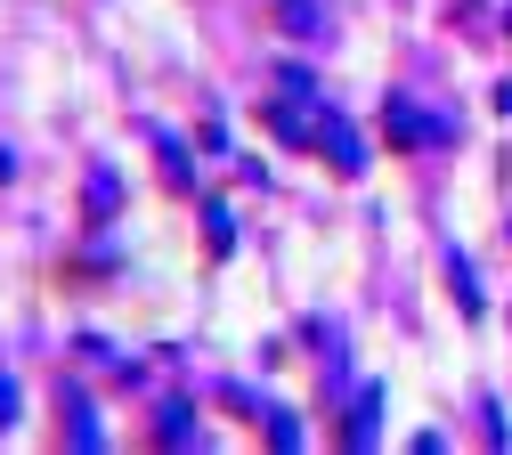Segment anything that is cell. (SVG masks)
Wrapping results in <instances>:
<instances>
[{"label": "cell", "instance_id": "1", "mask_svg": "<svg viewBox=\"0 0 512 455\" xmlns=\"http://www.w3.org/2000/svg\"><path fill=\"white\" fill-rule=\"evenodd\" d=\"M285 90H293V106H269V130H277L285 147H317V155H326V171L358 179V171H366V139H358V130H350V122H342L326 98H309L317 82L285 74Z\"/></svg>", "mask_w": 512, "mask_h": 455}, {"label": "cell", "instance_id": "6", "mask_svg": "<svg viewBox=\"0 0 512 455\" xmlns=\"http://www.w3.org/2000/svg\"><path fill=\"white\" fill-rule=\"evenodd\" d=\"M163 147V179L171 187H196V163H187V139H155Z\"/></svg>", "mask_w": 512, "mask_h": 455}, {"label": "cell", "instance_id": "3", "mask_svg": "<svg viewBox=\"0 0 512 455\" xmlns=\"http://www.w3.org/2000/svg\"><path fill=\"white\" fill-rule=\"evenodd\" d=\"M447 285H456V309H464V317H480V309H488V293L472 285V260H464L456 244H447Z\"/></svg>", "mask_w": 512, "mask_h": 455}, {"label": "cell", "instance_id": "9", "mask_svg": "<svg viewBox=\"0 0 512 455\" xmlns=\"http://www.w3.org/2000/svg\"><path fill=\"white\" fill-rule=\"evenodd\" d=\"M277 17H285V33H309V25H317V0H285Z\"/></svg>", "mask_w": 512, "mask_h": 455}, {"label": "cell", "instance_id": "4", "mask_svg": "<svg viewBox=\"0 0 512 455\" xmlns=\"http://www.w3.org/2000/svg\"><path fill=\"white\" fill-rule=\"evenodd\" d=\"M374 423H382V390H358V415L342 423V447H366V439H374Z\"/></svg>", "mask_w": 512, "mask_h": 455}, {"label": "cell", "instance_id": "8", "mask_svg": "<svg viewBox=\"0 0 512 455\" xmlns=\"http://www.w3.org/2000/svg\"><path fill=\"white\" fill-rule=\"evenodd\" d=\"M17 415H25V390H17L9 366H0V431H17Z\"/></svg>", "mask_w": 512, "mask_h": 455}, {"label": "cell", "instance_id": "2", "mask_svg": "<svg viewBox=\"0 0 512 455\" xmlns=\"http://www.w3.org/2000/svg\"><path fill=\"white\" fill-rule=\"evenodd\" d=\"M382 139H391L399 155H415V147H431V139H439V122H431L415 98H382Z\"/></svg>", "mask_w": 512, "mask_h": 455}, {"label": "cell", "instance_id": "5", "mask_svg": "<svg viewBox=\"0 0 512 455\" xmlns=\"http://www.w3.org/2000/svg\"><path fill=\"white\" fill-rule=\"evenodd\" d=\"M204 252H212V260L236 252V220H228V204H204Z\"/></svg>", "mask_w": 512, "mask_h": 455}, {"label": "cell", "instance_id": "7", "mask_svg": "<svg viewBox=\"0 0 512 455\" xmlns=\"http://www.w3.org/2000/svg\"><path fill=\"white\" fill-rule=\"evenodd\" d=\"M261 423H269V447H301V423H293V407H261Z\"/></svg>", "mask_w": 512, "mask_h": 455}]
</instances>
